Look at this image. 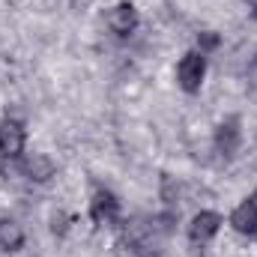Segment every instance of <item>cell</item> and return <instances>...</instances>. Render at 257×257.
<instances>
[{
  "mask_svg": "<svg viewBox=\"0 0 257 257\" xmlns=\"http://www.w3.org/2000/svg\"><path fill=\"white\" fill-rule=\"evenodd\" d=\"M236 147H239V123L236 120H227V123H221L218 132H215V150L224 159H230L236 153Z\"/></svg>",
  "mask_w": 257,
  "mask_h": 257,
  "instance_id": "52a82bcc",
  "label": "cell"
},
{
  "mask_svg": "<svg viewBox=\"0 0 257 257\" xmlns=\"http://www.w3.org/2000/svg\"><path fill=\"white\" fill-rule=\"evenodd\" d=\"M245 3H248V9H251V12L257 15V0H245Z\"/></svg>",
  "mask_w": 257,
  "mask_h": 257,
  "instance_id": "8fae6325",
  "label": "cell"
},
{
  "mask_svg": "<svg viewBox=\"0 0 257 257\" xmlns=\"http://www.w3.org/2000/svg\"><path fill=\"white\" fill-rule=\"evenodd\" d=\"M108 24H111V30H114L117 36H132L135 27H138V9H135L128 0L117 3V6L111 9V15H108Z\"/></svg>",
  "mask_w": 257,
  "mask_h": 257,
  "instance_id": "5b68a950",
  "label": "cell"
},
{
  "mask_svg": "<svg viewBox=\"0 0 257 257\" xmlns=\"http://www.w3.org/2000/svg\"><path fill=\"white\" fill-rule=\"evenodd\" d=\"M218 45V36L215 33H203L200 36V48H215Z\"/></svg>",
  "mask_w": 257,
  "mask_h": 257,
  "instance_id": "30bf717a",
  "label": "cell"
},
{
  "mask_svg": "<svg viewBox=\"0 0 257 257\" xmlns=\"http://www.w3.org/2000/svg\"><path fill=\"white\" fill-rule=\"evenodd\" d=\"M24 171L30 174V180H39V183H45V180L54 174V165H51L45 156H30V159L24 162Z\"/></svg>",
  "mask_w": 257,
  "mask_h": 257,
  "instance_id": "ba28073f",
  "label": "cell"
},
{
  "mask_svg": "<svg viewBox=\"0 0 257 257\" xmlns=\"http://www.w3.org/2000/svg\"><path fill=\"white\" fill-rule=\"evenodd\" d=\"M203 75H206V60H203V54H197V51H189V54L180 60V66H177V78H180V87H183L186 93H197V90H200Z\"/></svg>",
  "mask_w": 257,
  "mask_h": 257,
  "instance_id": "6da1fadb",
  "label": "cell"
},
{
  "mask_svg": "<svg viewBox=\"0 0 257 257\" xmlns=\"http://www.w3.org/2000/svg\"><path fill=\"white\" fill-rule=\"evenodd\" d=\"M21 242H24L21 227H18V224H12V221H0V245H3L6 251H18V248H21Z\"/></svg>",
  "mask_w": 257,
  "mask_h": 257,
  "instance_id": "9c48e42d",
  "label": "cell"
},
{
  "mask_svg": "<svg viewBox=\"0 0 257 257\" xmlns=\"http://www.w3.org/2000/svg\"><path fill=\"white\" fill-rule=\"evenodd\" d=\"M90 218L96 224H114L120 218V200L108 189H99L93 194V200H90Z\"/></svg>",
  "mask_w": 257,
  "mask_h": 257,
  "instance_id": "7a4b0ae2",
  "label": "cell"
},
{
  "mask_svg": "<svg viewBox=\"0 0 257 257\" xmlns=\"http://www.w3.org/2000/svg\"><path fill=\"white\" fill-rule=\"evenodd\" d=\"M24 150V126L18 120H3L0 123V156L15 159Z\"/></svg>",
  "mask_w": 257,
  "mask_h": 257,
  "instance_id": "277c9868",
  "label": "cell"
},
{
  "mask_svg": "<svg viewBox=\"0 0 257 257\" xmlns=\"http://www.w3.org/2000/svg\"><path fill=\"white\" fill-rule=\"evenodd\" d=\"M230 224L239 230V233H248V236H257V192L254 197H248L245 203H239L230 215Z\"/></svg>",
  "mask_w": 257,
  "mask_h": 257,
  "instance_id": "8992f818",
  "label": "cell"
},
{
  "mask_svg": "<svg viewBox=\"0 0 257 257\" xmlns=\"http://www.w3.org/2000/svg\"><path fill=\"white\" fill-rule=\"evenodd\" d=\"M221 227V215L218 212H197L189 224V242L192 245H206Z\"/></svg>",
  "mask_w": 257,
  "mask_h": 257,
  "instance_id": "3957f363",
  "label": "cell"
}]
</instances>
